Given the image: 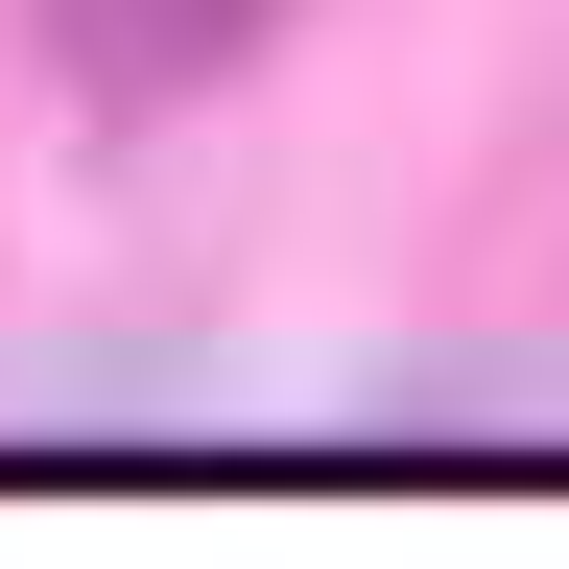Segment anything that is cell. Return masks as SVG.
<instances>
[{"instance_id": "obj_1", "label": "cell", "mask_w": 569, "mask_h": 569, "mask_svg": "<svg viewBox=\"0 0 569 569\" xmlns=\"http://www.w3.org/2000/svg\"><path fill=\"white\" fill-rule=\"evenodd\" d=\"M261 24H284V0H48V71L142 119V96H213V71H238Z\"/></svg>"}]
</instances>
